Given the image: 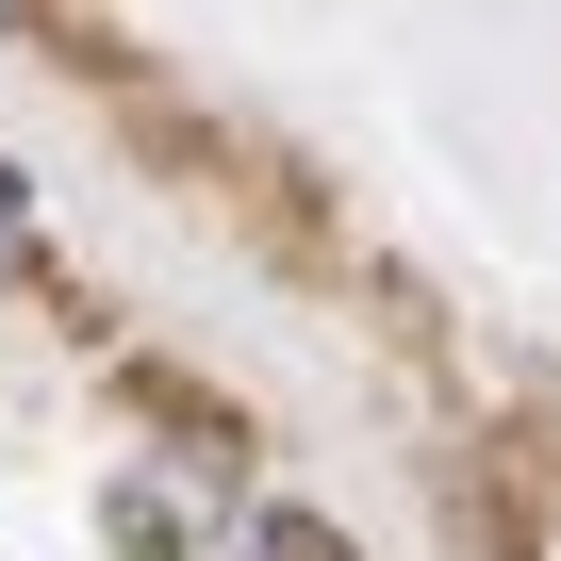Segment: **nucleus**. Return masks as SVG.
I'll return each mask as SVG.
<instances>
[{
  "label": "nucleus",
  "instance_id": "obj_1",
  "mask_svg": "<svg viewBox=\"0 0 561 561\" xmlns=\"http://www.w3.org/2000/svg\"><path fill=\"white\" fill-rule=\"evenodd\" d=\"M18 248H34V182L0 165V280H18Z\"/></svg>",
  "mask_w": 561,
  "mask_h": 561
},
{
  "label": "nucleus",
  "instance_id": "obj_2",
  "mask_svg": "<svg viewBox=\"0 0 561 561\" xmlns=\"http://www.w3.org/2000/svg\"><path fill=\"white\" fill-rule=\"evenodd\" d=\"M248 561H331V528H248Z\"/></svg>",
  "mask_w": 561,
  "mask_h": 561
}]
</instances>
